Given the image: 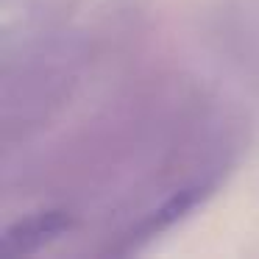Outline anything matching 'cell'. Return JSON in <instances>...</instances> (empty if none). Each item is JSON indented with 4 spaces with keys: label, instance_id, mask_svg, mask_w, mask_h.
<instances>
[{
    "label": "cell",
    "instance_id": "1",
    "mask_svg": "<svg viewBox=\"0 0 259 259\" xmlns=\"http://www.w3.org/2000/svg\"><path fill=\"white\" fill-rule=\"evenodd\" d=\"M70 226V220L59 212L51 214H36L31 220H23V223L12 226L6 231V240H3V251L6 253H31L39 245L56 240L64 229Z\"/></svg>",
    "mask_w": 259,
    "mask_h": 259
},
{
    "label": "cell",
    "instance_id": "2",
    "mask_svg": "<svg viewBox=\"0 0 259 259\" xmlns=\"http://www.w3.org/2000/svg\"><path fill=\"white\" fill-rule=\"evenodd\" d=\"M192 203H195V192H192V190L179 192V195H176L173 201L167 203V206L159 209L156 218L151 220V226H148V229H151V231H162V229H167V226H170V223H176V220H179L184 212H190Z\"/></svg>",
    "mask_w": 259,
    "mask_h": 259
}]
</instances>
